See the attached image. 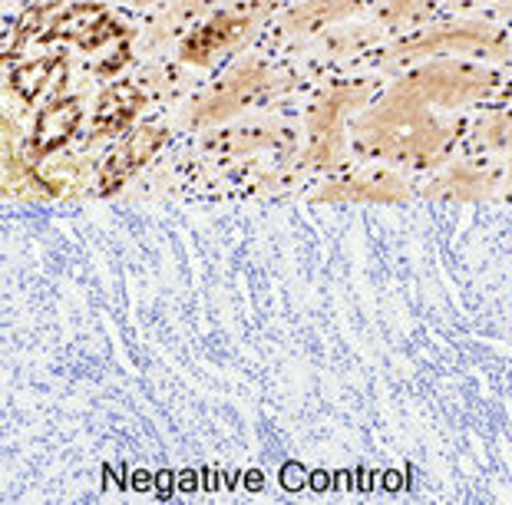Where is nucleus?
<instances>
[{
	"label": "nucleus",
	"instance_id": "obj_7",
	"mask_svg": "<svg viewBox=\"0 0 512 505\" xmlns=\"http://www.w3.org/2000/svg\"><path fill=\"white\" fill-rule=\"evenodd\" d=\"M407 195L397 175H361V179L341 182L337 189L324 192V199H364V202H397Z\"/></svg>",
	"mask_w": 512,
	"mask_h": 505
},
{
	"label": "nucleus",
	"instance_id": "obj_10",
	"mask_svg": "<svg viewBox=\"0 0 512 505\" xmlns=\"http://www.w3.org/2000/svg\"><path fill=\"white\" fill-rule=\"evenodd\" d=\"M354 7V0H308L304 7H298L294 14L285 20L288 30H311V27H321L328 20H337L341 14Z\"/></svg>",
	"mask_w": 512,
	"mask_h": 505
},
{
	"label": "nucleus",
	"instance_id": "obj_5",
	"mask_svg": "<svg viewBox=\"0 0 512 505\" xmlns=\"http://www.w3.org/2000/svg\"><path fill=\"white\" fill-rule=\"evenodd\" d=\"M261 83H265V73L255 70V67H248L242 73L228 76V80L219 86V90H215L209 100L202 103L199 119H222L228 113H235L238 106H242L245 100H252V96L261 90Z\"/></svg>",
	"mask_w": 512,
	"mask_h": 505
},
{
	"label": "nucleus",
	"instance_id": "obj_2",
	"mask_svg": "<svg viewBox=\"0 0 512 505\" xmlns=\"http://www.w3.org/2000/svg\"><path fill=\"white\" fill-rule=\"evenodd\" d=\"M410 93H417L423 103L433 106H460L479 100L489 86H493V76L473 67H460V63H433V67H423L403 80Z\"/></svg>",
	"mask_w": 512,
	"mask_h": 505
},
{
	"label": "nucleus",
	"instance_id": "obj_4",
	"mask_svg": "<svg viewBox=\"0 0 512 505\" xmlns=\"http://www.w3.org/2000/svg\"><path fill=\"white\" fill-rule=\"evenodd\" d=\"M364 100V90H337L324 96L318 109L311 113V129H314V162H334L337 149V126H341L344 109Z\"/></svg>",
	"mask_w": 512,
	"mask_h": 505
},
{
	"label": "nucleus",
	"instance_id": "obj_3",
	"mask_svg": "<svg viewBox=\"0 0 512 505\" xmlns=\"http://www.w3.org/2000/svg\"><path fill=\"white\" fill-rule=\"evenodd\" d=\"M466 53V50H489L499 53L496 34L483 24H456V27H440L427 37L410 40L407 47L400 50V57H420V53Z\"/></svg>",
	"mask_w": 512,
	"mask_h": 505
},
{
	"label": "nucleus",
	"instance_id": "obj_6",
	"mask_svg": "<svg viewBox=\"0 0 512 505\" xmlns=\"http://www.w3.org/2000/svg\"><path fill=\"white\" fill-rule=\"evenodd\" d=\"M159 146H162V133H159V129H139V133L110 159V166H106V179H103L106 189H116L119 182H126L129 175H133V169L143 166V162Z\"/></svg>",
	"mask_w": 512,
	"mask_h": 505
},
{
	"label": "nucleus",
	"instance_id": "obj_9",
	"mask_svg": "<svg viewBox=\"0 0 512 505\" xmlns=\"http://www.w3.org/2000/svg\"><path fill=\"white\" fill-rule=\"evenodd\" d=\"M437 195H446V199H479V195L489 192V175H483L479 169L470 166H456L453 172H446L443 179L437 182Z\"/></svg>",
	"mask_w": 512,
	"mask_h": 505
},
{
	"label": "nucleus",
	"instance_id": "obj_8",
	"mask_svg": "<svg viewBox=\"0 0 512 505\" xmlns=\"http://www.w3.org/2000/svg\"><path fill=\"white\" fill-rule=\"evenodd\" d=\"M76 123H80V106H76L73 100L70 103H53L40 113L37 119V129H34V146L40 152H50L57 149L63 139H67Z\"/></svg>",
	"mask_w": 512,
	"mask_h": 505
},
{
	"label": "nucleus",
	"instance_id": "obj_13",
	"mask_svg": "<svg viewBox=\"0 0 512 505\" xmlns=\"http://www.w3.org/2000/svg\"><path fill=\"white\" fill-rule=\"evenodd\" d=\"M50 70H53V63H30V67H24V70H17V73H14V86L30 100V96H37L40 86L47 83Z\"/></svg>",
	"mask_w": 512,
	"mask_h": 505
},
{
	"label": "nucleus",
	"instance_id": "obj_12",
	"mask_svg": "<svg viewBox=\"0 0 512 505\" xmlns=\"http://www.w3.org/2000/svg\"><path fill=\"white\" fill-rule=\"evenodd\" d=\"M136 109H139V93L129 90V86H116L113 93H106V100L100 106V129H106V123H110V129L129 123L136 116Z\"/></svg>",
	"mask_w": 512,
	"mask_h": 505
},
{
	"label": "nucleus",
	"instance_id": "obj_1",
	"mask_svg": "<svg viewBox=\"0 0 512 505\" xmlns=\"http://www.w3.org/2000/svg\"><path fill=\"white\" fill-rule=\"evenodd\" d=\"M361 139L387 156L433 162L443 152L450 133L427 113V103L400 83L361 123Z\"/></svg>",
	"mask_w": 512,
	"mask_h": 505
},
{
	"label": "nucleus",
	"instance_id": "obj_11",
	"mask_svg": "<svg viewBox=\"0 0 512 505\" xmlns=\"http://www.w3.org/2000/svg\"><path fill=\"white\" fill-rule=\"evenodd\" d=\"M245 30V20H235V17H222L219 24H209L199 30V37H195L192 43H185V57L192 60H205V53L219 50L225 47L228 40H232L235 34H242Z\"/></svg>",
	"mask_w": 512,
	"mask_h": 505
},
{
	"label": "nucleus",
	"instance_id": "obj_14",
	"mask_svg": "<svg viewBox=\"0 0 512 505\" xmlns=\"http://www.w3.org/2000/svg\"><path fill=\"white\" fill-rule=\"evenodd\" d=\"M483 139L489 142V146H512V113L489 119V123L483 126Z\"/></svg>",
	"mask_w": 512,
	"mask_h": 505
},
{
	"label": "nucleus",
	"instance_id": "obj_16",
	"mask_svg": "<svg viewBox=\"0 0 512 505\" xmlns=\"http://www.w3.org/2000/svg\"><path fill=\"white\" fill-rule=\"evenodd\" d=\"M304 482V469L301 466H285V486L288 489H298Z\"/></svg>",
	"mask_w": 512,
	"mask_h": 505
},
{
	"label": "nucleus",
	"instance_id": "obj_15",
	"mask_svg": "<svg viewBox=\"0 0 512 505\" xmlns=\"http://www.w3.org/2000/svg\"><path fill=\"white\" fill-rule=\"evenodd\" d=\"M423 4V0H387V10L394 17H403V14H410V10H417Z\"/></svg>",
	"mask_w": 512,
	"mask_h": 505
},
{
	"label": "nucleus",
	"instance_id": "obj_17",
	"mask_svg": "<svg viewBox=\"0 0 512 505\" xmlns=\"http://www.w3.org/2000/svg\"><path fill=\"white\" fill-rule=\"evenodd\" d=\"M40 7H50V4H60V0H37Z\"/></svg>",
	"mask_w": 512,
	"mask_h": 505
}]
</instances>
